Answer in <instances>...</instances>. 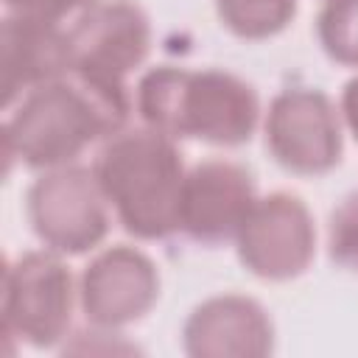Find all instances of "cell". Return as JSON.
Wrapping results in <instances>:
<instances>
[{"mask_svg":"<svg viewBox=\"0 0 358 358\" xmlns=\"http://www.w3.org/2000/svg\"><path fill=\"white\" fill-rule=\"evenodd\" d=\"M70 36L62 22L6 14L0 25V90L11 109L31 90L70 76Z\"/></svg>","mask_w":358,"mask_h":358,"instance_id":"12","label":"cell"},{"mask_svg":"<svg viewBox=\"0 0 358 358\" xmlns=\"http://www.w3.org/2000/svg\"><path fill=\"white\" fill-rule=\"evenodd\" d=\"M159 299L157 263L137 246L98 252L78 280V305L92 327L120 330L140 322Z\"/></svg>","mask_w":358,"mask_h":358,"instance_id":"9","label":"cell"},{"mask_svg":"<svg viewBox=\"0 0 358 358\" xmlns=\"http://www.w3.org/2000/svg\"><path fill=\"white\" fill-rule=\"evenodd\" d=\"M255 176L232 159H204L185 173L179 232L201 246L235 241L255 204Z\"/></svg>","mask_w":358,"mask_h":358,"instance_id":"10","label":"cell"},{"mask_svg":"<svg viewBox=\"0 0 358 358\" xmlns=\"http://www.w3.org/2000/svg\"><path fill=\"white\" fill-rule=\"evenodd\" d=\"M95 179L123 229L140 241L179 232L185 162L173 137L140 126L112 134L92 162Z\"/></svg>","mask_w":358,"mask_h":358,"instance_id":"3","label":"cell"},{"mask_svg":"<svg viewBox=\"0 0 358 358\" xmlns=\"http://www.w3.org/2000/svg\"><path fill=\"white\" fill-rule=\"evenodd\" d=\"M316 36L327 59L358 67V0H324L316 17Z\"/></svg>","mask_w":358,"mask_h":358,"instance_id":"14","label":"cell"},{"mask_svg":"<svg viewBox=\"0 0 358 358\" xmlns=\"http://www.w3.org/2000/svg\"><path fill=\"white\" fill-rule=\"evenodd\" d=\"M243 268L268 282H285L308 271L316 255V224L308 204L285 190L257 196L235 235Z\"/></svg>","mask_w":358,"mask_h":358,"instance_id":"8","label":"cell"},{"mask_svg":"<svg viewBox=\"0 0 358 358\" xmlns=\"http://www.w3.org/2000/svg\"><path fill=\"white\" fill-rule=\"evenodd\" d=\"M327 249L341 268L358 274V190L330 213Z\"/></svg>","mask_w":358,"mask_h":358,"instance_id":"15","label":"cell"},{"mask_svg":"<svg viewBox=\"0 0 358 358\" xmlns=\"http://www.w3.org/2000/svg\"><path fill=\"white\" fill-rule=\"evenodd\" d=\"M129 92L101 90L78 76H64L22 95L3 123L8 165L17 159L34 171L73 165L90 145L126 129Z\"/></svg>","mask_w":358,"mask_h":358,"instance_id":"1","label":"cell"},{"mask_svg":"<svg viewBox=\"0 0 358 358\" xmlns=\"http://www.w3.org/2000/svg\"><path fill=\"white\" fill-rule=\"evenodd\" d=\"M92 3L98 0H3L6 14H22L48 22H64L67 17H78Z\"/></svg>","mask_w":358,"mask_h":358,"instance_id":"16","label":"cell"},{"mask_svg":"<svg viewBox=\"0 0 358 358\" xmlns=\"http://www.w3.org/2000/svg\"><path fill=\"white\" fill-rule=\"evenodd\" d=\"M70 36V73L109 92H129L126 78L151 50L148 14L134 0H98L84 8Z\"/></svg>","mask_w":358,"mask_h":358,"instance_id":"6","label":"cell"},{"mask_svg":"<svg viewBox=\"0 0 358 358\" xmlns=\"http://www.w3.org/2000/svg\"><path fill=\"white\" fill-rule=\"evenodd\" d=\"M274 162L299 176H322L341 162L344 117L333 98L316 87L280 90L263 120Z\"/></svg>","mask_w":358,"mask_h":358,"instance_id":"7","label":"cell"},{"mask_svg":"<svg viewBox=\"0 0 358 358\" xmlns=\"http://www.w3.org/2000/svg\"><path fill=\"white\" fill-rule=\"evenodd\" d=\"M221 25L241 39H268L288 28L296 0H215Z\"/></svg>","mask_w":358,"mask_h":358,"instance_id":"13","label":"cell"},{"mask_svg":"<svg viewBox=\"0 0 358 358\" xmlns=\"http://www.w3.org/2000/svg\"><path fill=\"white\" fill-rule=\"evenodd\" d=\"M34 235L59 255H84L109 232V201L92 168L62 165L39 171L25 193Z\"/></svg>","mask_w":358,"mask_h":358,"instance_id":"5","label":"cell"},{"mask_svg":"<svg viewBox=\"0 0 358 358\" xmlns=\"http://www.w3.org/2000/svg\"><path fill=\"white\" fill-rule=\"evenodd\" d=\"M134 109L143 126L173 140L190 137L224 148L249 143L260 123L255 87L218 67L157 64L140 76Z\"/></svg>","mask_w":358,"mask_h":358,"instance_id":"2","label":"cell"},{"mask_svg":"<svg viewBox=\"0 0 358 358\" xmlns=\"http://www.w3.org/2000/svg\"><path fill=\"white\" fill-rule=\"evenodd\" d=\"M53 249L22 252L3 271V336L36 350L67 338L76 305L73 274Z\"/></svg>","mask_w":358,"mask_h":358,"instance_id":"4","label":"cell"},{"mask_svg":"<svg viewBox=\"0 0 358 358\" xmlns=\"http://www.w3.org/2000/svg\"><path fill=\"white\" fill-rule=\"evenodd\" d=\"M338 109H341V117H344V126L350 129V134L358 140V76H352L344 90H341V101H338Z\"/></svg>","mask_w":358,"mask_h":358,"instance_id":"17","label":"cell"},{"mask_svg":"<svg viewBox=\"0 0 358 358\" xmlns=\"http://www.w3.org/2000/svg\"><path fill=\"white\" fill-rule=\"evenodd\" d=\"M182 350L193 358H263L274 350V324L257 299L218 294L185 319Z\"/></svg>","mask_w":358,"mask_h":358,"instance_id":"11","label":"cell"}]
</instances>
